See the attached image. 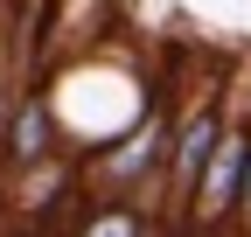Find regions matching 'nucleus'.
<instances>
[{"label":"nucleus","mask_w":251,"mask_h":237,"mask_svg":"<svg viewBox=\"0 0 251 237\" xmlns=\"http://www.w3.org/2000/svg\"><path fill=\"white\" fill-rule=\"evenodd\" d=\"M21 77H35V70H7V63H0V140H7V112H14V91H21Z\"/></svg>","instance_id":"423d86ee"},{"label":"nucleus","mask_w":251,"mask_h":237,"mask_svg":"<svg viewBox=\"0 0 251 237\" xmlns=\"http://www.w3.org/2000/svg\"><path fill=\"white\" fill-rule=\"evenodd\" d=\"M237 237H251V167H244V189H237V216H230Z\"/></svg>","instance_id":"0eeeda50"},{"label":"nucleus","mask_w":251,"mask_h":237,"mask_svg":"<svg viewBox=\"0 0 251 237\" xmlns=\"http://www.w3.org/2000/svg\"><path fill=\"white\" fill-rule=\"evenodd\" d=\"M49 154H63V126H56L49 84H42V77H21V91H14V112H7V140H0V174L42 167Z\"/></svg>","instance_id":"20e7f679"},{"label":"nucleus","mask_w":251,"mask_h":237,"mask_svg":"<svg viewBox=\"0 0 251 237\" xmlns=\"http://www.w3.org/2000/svg\"><path fill=\"white\" fill-rule=\"evenodd\" d=\"M244 167H251V105L230 98L224 133H216V146H209V167H202V182H196V195H188V210H181V230H188V237H216V230H230V216H237V189H244Z\"/></svg>","instance_id":"7ed1b4c3"},{"label":"nucleus","mask_w":251,"mask_h":237,"mask_svg":"<svg viewBox=\"0 0 251 237\" xmlns=\"http://www.w3.org/2000/svg\"><path fill=\"white\" fill-rule=\"evenodd\" d=\"M224 112H230V91H224V77H196L188 91L175 98V133H168V174H161V223L181 230V210H188V195H196L202 182V167H209V146L216 133H224Z\"/></svg>","instance_id":"f257e3e1"},{"label":"nucleus","mask_w":251,"mask_h":237,"mask_svg":"<svg viewBox=\"0 0 251 237\" xmlns=\"http://www.w3.org/2000/svg\"><path fill=\"white\" fill-rule=\"evenodd\" d=\"M168 133H175V105H153L140 126H126L119 140L91 146V154H77L84 167V195H153L168 174Z\"/></svg>","instance_id":"f03ea898"},{"label":"nucleus","mask_w":251,"mask_h":237,"mask_svg":"<svg viewBox=\"0 0 251 237\" xmlns=\"http://www.w3.org/2000/svg\"><path fill=\"white\" fill-rule=\"evenodd\" d=\"M70 237H161V210L140 195H84L70 210Z\"/></svg>","instance_id":"39448f33"}]
</instances>
